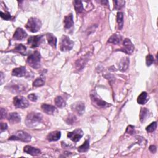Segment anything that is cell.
<instances>
[{"label": "cell", "mask_w": 158, "mask_h": 158, "mask_svg": "<svg viewBox=\"0 0 158 158\" xmlns=\"http://www.w3.org/2000/svg\"><path fill=\"white\" fill-rule=\"evenodd\" d=\"M0 14H1V17L4 20L8 21L11 19V16L9 13H3V12H1Z\"/></svg>", "instance_id": "36"}, {"label": "cell", "mask_w": 158, "mask_h": 158, "mask_svg": "<svg viewBox=\"0 0 158 158\" xmlns=\"http://www.w3.org/2000/svg\"><path fill=\"white\" fill-rule=\"evenodd\" d=\"M75 120H76L75 116L72 114L69 115L68 118L66 119V122L68 124H73L74 123H75Z\"/></svg>", "instance_id": "35"}, {"label": "cell", "mask_w": 158, "mask_h": 158, "mask_svg": "<svg viewBox=\"0 0 158 158\" xmlns=\"http://www.w3.org/2000/svg\"><path fill=\"white\" fill-rule=\"evenodd\" d=\"M121 36L119 34H114L111 36L109 40H108V43H113L114 45H118L120 43V41H121Z\"/></svg>", "instance_id": "23"}, {"label": "cell", "mask_w": 158, "mask_h": 158, "mask_svg": "<svg viewBox=\"0 0 158 158\" xmlns=\"http://www.w3.org/2000/svg\"><path fill=\"white\" fill-rule=\"evenodd\" d=\"M149 150L151 153H156V147L154 145H151V146H150V147H149Z\"/></svg>", "instance_id": "41"}, {"label": "cell", "mask_w": 158, "mask_h": 158, "mask_svg": "<svg viewBox=\"0 0 158 158\" xmlns=\"http://www.w3.org/2000/svg\"><path fill=\"white\" fill-rule=\"evenodd\" d=\"M89 148H90V140L88 139L85 140V143L82 145H81L78 148V151L80 152V153H84V152H86L89 150Z\"/></svg>", "instance_id": "28"}, {"label": "cell", "mask_w": 158, "mask_h": 158, "mask_svg": "<svg viewBox=\"0 0 158 158\" xmlns=\"http://www.w3.org/2000/svg\"><path fill=\"white\" fill-rule=\"evenodd\" d=\"M28 98L33 102H35L37 100V96L35 94H34V93H32V94L29 95L28 96Z\"/></svg>", "instance_id": "37"}, {"label": "cell", "mask_w": 158, "mask_h": 158, "mask_svg": "<svg viewBox=\"0 0 158 158\" xmlns=\"http://www.w3.org/2000/svg\"><path fill=\"white\" fill-rule=\"evenodd\" d=\"M46 38L48 42V43L52 46V48H56V43H57V38L55 37L52 33H47L46 34Z\"/></svg>", "instance_id": "21"}, {"label": "cell", "mask_w": 158, "mask_h": 158, "mask_svg": "<svg viewBox=\"0 0 158 158\" xmlns=\"http://www.w3.org/2000/svg\"><path fill=\"white\" fill-rule=\"evenodd\" d=\"M42 109L44 113H45L46 114H47L48 115L54 114L56 111V109L55 106H52V105L47 104H42Z\"/></svg>", "instance_id": "16"}, {"label": "cell", "mask_w": 158, "mask_h": 158, "mask_svg": "<svg viewBox=\"0 0 158 158\" xmlns=\"http://www.w3.org/2000/svg\"><path fill=\"white\" fill-rule=\"evenodd\" d=\"M74 6L75 9V11L77 12V13H81L84 11V6L82 2L81 1H77V0H75L74 1Z\"/></svg>", "instance_id": "24"}, {"label": "cell", "mask_w": 158, "mask_h": 158, "mask_svg": "<svg viewBox=\"0 0 158 158\" xmlns=\"http://www.w3.org/2000/svg\"><path fill=\"white\" fill-rule=\"evenodd\" d=\"M129 66V59L125 57L120 60L119 64V69L122 72H125Z\"/></svg>", "instance_id": "15"}, {"label": "cell", "mask_w": 158, "mask_h": 158, "mask_svg": "<svg viewBox=\"0 0 158 158\" xmlns=\"http://www.w3.org/2000/svg\"><path fill=\"white\" fill-rule=\"evenodd\" d=\"M13 103L14 106L17 108L24 109L28 106L29 103L27 99L22 96H17L14 98Z\"/></svg>", "instance_id": "7"}, {"label": "cell", "mask_w": 158, "mask_h": 158, "mask_svg": "<svg viewBox=\"0 0 158 158\" xmlns=\"http://www.w3.org/2000/svg\"><path fill=\"white\" fill-rule=\"evenodd\" d=\"M42 27V22L36 18V17H31L28 20V22L26 25V28L31 32H37Z\"/></svg>", "instance_id": "3"}, {"label": "cell", "mask_w": 158, "mask_h": 158, "mask_svg": "<svg viewBox=\"0 0 158 158\" xmlns=\"http://www.w3.org/2000/svg\"><path fill=\"white\" fill-rule=\"evenodd\" d=\"M55 104L56 105V106L60 108H62L66 106V103L64 101V99L61 97V96H57L55 99Z\"/></svg>", "instance_id": "26"}, {"label": "cell", "mask_w": 158, "mask_h": 158, "mask_svg": "<svg viewBox=\"0 0 158 158\" xmlns=\"http://www.w3.org/2000/svg\"><path fill=\"white\" fill-rule=\"evenodd\" d=\"M84 135L83 131L80 128L75 129L72 132H69L67 134V137L71 139L74 142H78L79 140Z\"/></svg>", "instance_id": "11"}, {"label": "cell", "mask_w": 158, "mask_h": 158, "mask_svg": "<svg viewBox=\"0 0 158 158\" xmlns=\"http://www.w3.org/2000/svg\"><path fill=\"white\" fill-rule=\"evenodd\" d=\"M126 132H127V133H128L130 135H133L135 133L134 127L133 126H132V125H129L127 127Z\"/></svg>", "instance_id": "38"}, {"label": "cell", "mask_w": 158, "mask_h": 158, "mask_svg": "<svg viewBox=\"0 0 158 158\" xmlns=\"http://www.w3.org/2000/svg\"><path fill=\"white\" fill-rule=\"evenodd\" d=\"M154 59L153 55H148L147 56H146V65L148 66H150L154 62Z\"/></svg>", "instance_id": "34"}, {"label": "cell", "mask_w": 158, "mask_h": 158, "mask_svg": "<svg viewBox=\"0 0 158 158\" xmlns=\"http://www.w3.org/2000/svg\"><path fill=\"white\" fill-rule=\"evenodd\" d=\"M45 83V81L44 78L38 77L33 81V85L35 87H39V86H42L44 85Z\"/></svg>", "instance_id": "30"}, {"label": "cell", "mask_w": 158, "mask_h": 158, "mask_svg": "<svg viewBox=\"0 0 158 158\" xmlns=\"http://www.w3.org/2000/svg\"><path fill=\"white\" fill-rule=\"evenodd\" d=\"M156 128H157V122H154L153 123H151L149 125L146 127V130L149 133H152L156 130Z\"/></svg>", "instance_id": "33"}, {"label": "cell", "mask_w": 158, "mask_h": 158, "mask_svg": "<svg viewBox=\"0 0 158 158\" xmlns=\"http://www.w3.org/2000/svg\"><path fill=\"white\" fill-rule=\"evenodd\" d=\"M64 27L67 29H69L73 27L74 22L73 20V16L72 14H70L65 17L64 20Z\"/></svg>", "instance_id": "18"}, {"label": "cell", "mask_w": 158, "mask_h": 158, "mask_svg": "<svg viewBox=\"0 0 158 158\" xmlns=\"http://www.w3.org/2000/svg\"><path fill=\"white\" fill-rule=\"evenodd\" d=\"M27 37V33L21 28H17L14 35L13 38L15 40H22Z\"/></svg>", "instance_id": "13"}, {"label": "cell", "mask_w": 158, "mask_h": 158, "mask_svg": "<svg viewBox=\"0 0 158 158\" xmlns=\"http://www.w3.org/2000/svg\"><path fill=\"white\" fill-rule=\"evenodd\" d=\"M3 72H1V85H3Z\"/></svg>", "instance_id": "42"}, {"label": "cell", "mask_w": 158, "mask_h": 158, "mask_svg": "<svg viewBox=\"0 0 158 158\" xmlns=\"http://www.w3.org/2000/svg\"><path fill=\"white\" fill-rule=\"evenodd\" d=\"M117 22L118 24L119 28L121 30L124 26V14L122 12L118 13L117 15Z\"/></svg>", "instance_id": "29"}, {"label": "cell", "mask_w": 158, "mask_h": 158, "mask_svg": "<svg viewBox=\"0 0 158 158\" xmlns=\"http://www.w3.org/2000/svg\"><path fill=\"white\" fill-rule=\"evenodd\" d=\"M8 120L12 124H17L21 121V117L17 113H12L8 116Z\"/></svg>", "instance_id": "20"}, {"label": "cell", "mask_w": 158, "mask_h": 158, "mask_svg": "<svg viewBox=\"0 0 158 158\" xmlns=\"http://www.w3.org/2000/svg\"><path fill=\"white\" fill-rule=\"evenodd\" d=\"M71 108L74 113L79 115H81L85 111V104L81 101H78L74 103L72 105Z\"/></svg>", "instance_id": "12"}, {"label": "cell", "mask_w": 158, "mask_h": 158, "mask_svg": "<svg viewBox=\"0 0 158 158\" xmlns=\"http://www.w3.org/2000/svg\"><path fill=\"white\" fill-rule=\"evenodd\" d=\"M149 97L146 92H142L141 94L139 95L137 99V102L140 104H145L148 101Z\"/></svg>", "instance_id": "22"}, {"label": "cell", "mask_w": 158, "mask_h": 158, "mask_svg": "<svg viewBox=\"0 0 158 158\" xmlns=\"http://www.w3.org/2000/svg\"><path fill=\"white\" fill-rule=\"evenodd\" d=\"M41 55L40 53L36 51L33 54L30 55L27 58V63L33 69H38L40 66Z\"/></svg>", "instance_id": "4"}, {"label": "cell", "mask_w": 158, "mask_h": 158, "mask_svg": "<svg viewBox=\"0 0 158 158\" xmlns=\"http://www.w3.org/2000/svg\"><path fill=\"white\" fill-rule=\"evenodd\" d=\"M149 114V111L144 108H141L140 110V120L141 121V122H144L145 120L147 118V117L148 116Z\"/></svg>", "instance_id": "25"}, {"label": "cell", "mask_w": 158, "mask_h": 158, "mask_svg": "<svg viewBox=\"0 0 158 158\" xmlns=\"http://www.w3.org/2000/svg\"><path fill=\"white\" fill-rule=\"evenodd\" d=\"M43 37V35H40L37 36L30 37L28 39L27 43L31 48H37L42 43Z\"/></svg>", "instance_id": "9"}, {"label": "cell", "mask_w": 158, "mask_h": 158, "mask_svg": "<svg viewBox=\"0 0 158 158\" xmlns=\"http://www.w3.org/2000/svg\"><path fill=\"white\" fill-rule=\"evenodd\" d=\"M14 50L17 52H19V53L23 55H26V47L25 46L23 45L22 44H19L17 45L16 47L15 48Z\"/></svg>", "instance_id": "31"}, {"label": "cell", "mask_w": 158, "mask_h": 158, "mask_svg": "<svg viewBox=\"0 0 158 158\" xmlns=\"http://www.w3.org/2000/svg\"><path fill=\"white\" fill-rule=\"evenodd\" d=\"M120 50L128 55L132 54L134 50V46L130 39L125 38L124 40V42H123V48Z\"/></svg>", "instance_id": "10"}, {"label": "cell", "mask_w": 158, "mask_h": 158, "mask_svg": "<svg viewBox=\"0 0 158 158\" xmlns=\"http://www.w3.org/2000/svg\"><path fill=\"white\" fill-rule=\"evenodd\" d=\"M8 128V125L6 123L1 122V132L5 131Z\"/></svg>", "instance_id": "40"}, {"label": "cell", "mask_w": 158, "mask_h": 158, "mask_svg": "<svg viewBox=\"0 0 158 158\" xmlns=\"http://www.w3.org/2000/svg\"><path fill=\"white\" fill-rule=\"evenodd\" d=\"M42 120V114L37 113H30L26 117L25 124L28 127H33L38 125Z\"/></svg>", "instance_id": "1"}, {"label": "cell", "mask_w": 158, "mask_h": 158, "mask_svg": "<svg viewBox=\"0 0 158 158\" xmlns=\"http://www.w3.org/2000/svg\"><path fill=\"white\" fill-rule=\"evenodd\" d=\"M24 152L32 156H38L41 154V151L36 148H33L31 146H26L24 148Z\"/></svg>", "instance_id": "14"}, {"label": "cell", "mask_w": 158, "mask_h": 158, "mask_svg": "<svg viewBox=\"0 0 158 158\" xmlns=\"http://www.w3.org/2000/svg\"><path fill=\"white\" fill-rule=\"evenodd\" d=\"M8 89L13 93H22L24 92L26 90V86L24 84H21L17 81H13L7 86Z\"/></svg>", "instance_id": "8"}, {"label": "cell", "mask_w": 158, "mask_h": 158, "mask_svg": "<svg viewBox=\"0 0 158 158\" xmlns=\"http://www.w3.org/2000/svg\"><path fill=\"white\" fill-rule=\"evenodd\" d=\"M74 45V42L70 39L66 35H63L61 39L60 47V50L62 51H68L71 50Z\"/></svg>", "instance_id": "5"}, {"label": "cell", "mask_w": 158, "mask_h": 158, "mask_svg": "<svg viewBox=\"0 0 158 158\" xmlns=\"http://www.w3.org/2000/svg\"><path fill=\"white\" fill-rule=\"evenodd\" d=\"M26 74V69L25 67H20L18 68H15L12 72L13 76H16L18 77H24Z\"/></svg>", "instance_id": "17"}, {"label": "cell", "mask_w": 158, "mask_h": 158, "mask_svg": "<svg viewBox=\"0 0 158 158\" xmlns=\"http://www.w3.org/2000/svg\"><path fill=\"white\" fill-rule=\"evenodd\" d=\"M61 134L60 132L55 131L50 133L47 136V140L50 142H56L57 141L61 138Z\"/></svg>", "instance_id": "19"}, {"label": "cell", "mask_w": 158, "mask_h": 158, "mask_svg": "<svg viewBox=\"0 0 158 158\" xmlns=\"http://www.w3.org/2000/svg\"><path fill=\"white\" fill-rule=\"evenodd\" d=\"M113 3L114 4V9L116 10H119L124 6L125 1L119 0V1H114Z\"/></svg>", "instance_id": "32"}, {"label": "cell", "mask_w": 158, "mask_h": 158, "mask_svg": "<svg viewBox=\"0 0 158 158\" xmlns=\"http://www.w3.org/2000/svg\"><path fill=\"white\" fill-rule=\"evenodd\" d=\"M103 4H106V5H108V1H102L101 2Z\"/></svg>", "instance_id": "43"}, {"label": "cell", "mask_w": 158, "mask_h": 158, "mask_svg": "<svg viewBox=\"0 0 158 158\" xmlns=\"http://www.w3.org/2000/svg\"><path fill=\"white\" fill-rule=\"evenodd\" d=\"M86 61H87L86 58L84 57L80 58V60L79 59L77 61V62H76V63H75V66L79 71H80V70H81L84 67L85 64L86 62Z\"/></svg>", "instance_id": "27"}, {"label": "cell", "mask_w": 158, "mask_h": 158, "mask_svg": "<svg viewBox=\"0 0 158 158\" xmlns=\"http://www.w3.org/2000/svg\"><path fill=\"white\" fill-rule=\"evenodd\" d=\"M90 98L93 104L98 108H106L111 106L108 103L105 102L102 99H101L95 90L91 92Z\"/></svg>", "instance_id": "2"}, {"label": "cell", "mask_w": 158, "mask_h": 158, "mask_svg": "<svg viewBox=\"0 0 158 158\" xmlns=\"http://www.w3.org/2000/svg\"><path fill=\"white\" fill-rule=\"evenodd\" d=\"M9 140H20L24 142H29L31 140V136L28 133L24 131L17 132L14 135L9 138Z\"/></svg>", "instance_id": "6"}, {"label": "cell", "mask_w": 158, "mask_h": 158, "mask_svg": "<svg viewBox=\"0 0 158 158\" xmlns=\"http://www.w3.org/2000/svg\"><path fill=\"white\" fill-rule=\"evenodd\" d=\"M7 111L4 108H1V119H3L5 118V117L6 116Z\"/></svg>", "instance_id": "39"}]
</instances>
